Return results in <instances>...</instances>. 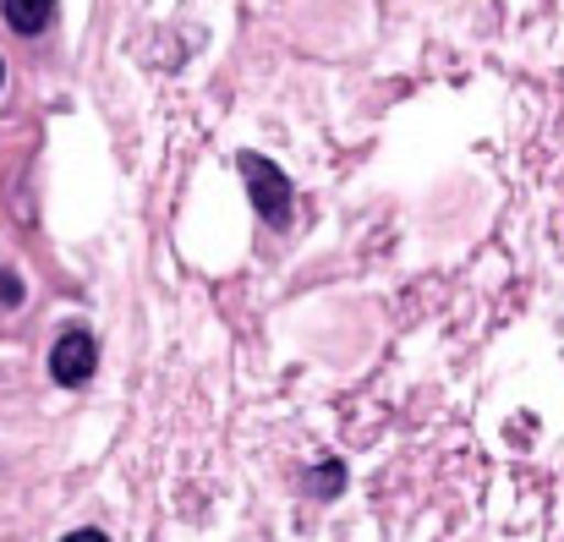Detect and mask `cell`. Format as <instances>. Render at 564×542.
I'll return each mask as SVG.
<instances>
[{"instance_id": "1", "label": "cell", "mask_w": 564, "mask_h": 542, "mask_svg": "<svg viewBox=\"0 0 564 542\" xmlns=\"http://www.w3.org/2000/svg\"><path fill=\"white\" fill-rule=\"evenodd\" d=\"M236 171H241V181H247V197H252V208L263 214V225L285 230V225H291V214H296L291 176H285L269 154H241V160H236Z\"/></svg>"}, {"instance_id": "2", "label": "cell", "mask_w": 564, "mask_h": 542, "mask_svg": "<svg viewBox=\"0 0 564 542\" xmlns=\"http://www.w3.org/2000/svg\"><path fill=\"white\" fill-rule=\"evenodd\" d=\"M94 367H99V346H94L88 329H66V335L55 340V351H50V378H55L61 389H83V383L94 378Z\"/></svg>"}, {"instance_id": "3", "label": "cell", "mask_w": 564, "mask_h": 542, "mask_svg": "<svg viewBox=\"0 0 564 542\" xmlns=\"http://www.w3.org/2000/svg\"><path fill=\"white\" fill-rule=\"evenodd\" d=\"M0 17H6V28H11V33L39 39V33L55 22V0H0Z\"/></svg>"}, {"instance_id": "4", "label": "cell", "mask_w": 564, "mask_h": 542, "mask_svg": "<svg viewBox=\"0 0 564 542\" xmlns=\"http://www.w3.org/2000/svg\"><path fill=\"white\" fill-rule=\"evenodd\" d=\"M302 483H307L313 499H340V494H346V466H340V460H318Z\"/></svg>"}, {"instance_id": "5", "label": "cell", "mask_w": 564, "mask_h": 542, "mask_svg": "<svg viewBox=\"0 0 564 542\" xmlns=\"http://www.w3.org/2000/svg\"><path fill=\"white\" fill-rule=\"evenodd\" d=\"M0 302H6V307H17V302H22V280H17L11 269H0Z\"/></svg>"}, {"instance_id": "6", "label": "cell", "mask_w": 564, "mask_h": 542, "mask_svg": "<svg viewBox=\"0 0 564 542\" xmlns=\"http://www.w3.org/2000/svg\"><path fill=\"white\" fill-rule=\"evenodd\" d=\"M61 542H110L105 532H72V538H61Z\"/></svg>"}, {"instance_id": "7", "label": "cell", "mask_w": 564, "mask_h": 542, "mask_svg": "<svg viewBox=\"0 0 564 542\" xmlns=\"http://www.w3.org/2000/svg\"><path fill=\"white\" fill-rule=\"evenodd\" d=\"M0 83H6V66H0Z\"/></svg>"}]
</instances>
